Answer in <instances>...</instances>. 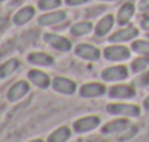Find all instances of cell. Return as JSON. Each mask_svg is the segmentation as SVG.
I'll return each mask as SVG.
<instances>
[{
	"instance_id": "6da1fadb",
	"label": "cell",
	"mask_w": 149,
	"mask_h": 142,
	"mask_svg": "<svg viewBox=\"0 0 149 142\" xmlns=\"http://www.w3.org/2000/svg\"><path fill=\"white\" fill-rule=\"evenodd\" d=\"M101 77L107 81H116V80H125L127 77V70L123 65L117 67H110L101 73Z\"/></svg>"
},
{
	"instance_id": "7a4b0ae2",
	"label": "cell",
	"mask_w": 149,
	"mask_h": 142,
	"mask_svg": "<svg viewBox=\"0 0 149 142\" xmlns=\"http://www.w3.org/2000/svg\"><path fill=\"white\" fill-rule=\"evenodd\" d=\"M107 110L113 115H125V116H138L139 107L135 104H110Z\"/></svg>"
},
{
	"instance_id": "3957f363",
	"label": "cell",
	"mask_w": 149,
	"mask_h": 142,
	"mask_svg": "<svg viewBox=\"0 0 149 142\" xmlns=\"http://www.w3.org/2000/svg\"><path fill=\"white\" fill-rule=\"evenodd\" d=\"M44 38L51 47H54L55 49H59V51H70L71 49L70 41L64 36H59V35H55V34H47Z\"/></svg>"
},
{
	"instance_id": "277c9868",
	"label": "cell",
	"mask_w": 149,
	"mask_h": 142,
	"mask_svg": "<svg viewBox=\"0 0 149 142\" xmlns=\"http://www.w3.org/2000/svg\"><path fill=\"white\" fill-rule=\"evenodd\" d=\"M104 55L110 61H122L129 58V49L126 47H109L104 49Z\"/></svg>"
},
{
	"instance_id": "5b68a950",
	"label": "cell",
	"mask_w": 149,
	"mask_h": 142,
	"mask_svg": "<svg viewBox=\"0 0 149 142\" xmlns=\"http://www.w3.org/2000/svg\"><path fill=\"white\" fill-rule=\"evenodd\" d=\"M75 54L80 55L81 58H86V59H99L100 57V51L93 45H88V44H80L78 47L75 48Z\"/></svg>"
},
{
	"instance_id": "8992f818",
	"label": "cell",
	"mask_w": 149,
	"mask_h": 142,
	"mask_svg": "<svg viewBox=\"0 0 149 142\" xmlns=\"http://www.w3.org/2000/svg\"><path fill=\"white\" fill-rule=\"evenodd\" d=\"M99 123H100V119L97 116H88V118H83V119L77 120L74 128H75L77 132H87V131L94 129Z\"/></svg>"
},
{
	"instance_id": "52a82bcc",
	"label": "cell",
	"mask_w": 149,
	"mask_h": 142,
	"mask_svg": "<svg viewBox=\"0 0 149 142\" xmlns=\"http://www.w3.org/2000/svg\"><path fill=\"white\" fill-rule=\"evenodd\" d=\"M54 89L56 92H61V93H65V94H71L75 92V83L68 80V78H64V77H58L54 80Z\"/></svg>"
},
{
	"instance_id": "ba28073f",
	"label": "cell",
	"mask_w": 149,
	"mask_h": 142,
	"mask_svg": "<svg viewBox=\"0 0 149 142\" xmlns=\"http://www.w3.org/2000/svg\"><path fill=\"white\" fill-rule=\"evenodd\" d=\"M138 35V29L135 26H129V28H125L122 31H117L114 35L110 36V41L111 42H122V41H129L132 38H135Z\"/></svg>"
},
{
	"instance_id": "9c48e42d",
	"label": "cell",
	"mask_w": 149,
	"mask_h": 142,
	"mask_svg": "<svg viewBox=\"0 0 149 142\" xmlns=\"http://www.w3.org/2000/svg\"><path fill=\"white\" fill-rule=\"evenodd\" d=\"M28 90H29L28 83H26V81H19V83H16L15 86H12V89H10L9 93H7V97H9L12 101H16V100H19L20 97H23V96L26 94Z\"/></svg>"
},
{
	"instance_id": "30bf717a",
	"label": "cell",
	"mask_w": 149,
	"mask_h": 142,
	"mask_svg": "<svg viewBox=\"0 0 149 142\" xmlns=\"http://www.w3.org/2000/svg\"><path fill=\"white\" fill-rule=\"evenodd\" d=\"M104 93V87L97 83H90L81 87V96L83 97H96Z\"/></svg>"
},
{
	"instance_id": "8fae6325",
	"label": "cell",
	"mask_w": 149,
	"mask_h": 142,
	"mask_svg": "<svg viewBox=\"0 0 149 142\" xmlns=\"http://www.w3.org/2000/svg\"><path fill=\"white\" fill-rule=\"evenodd\" d=\"M33 15H35V10H33V7L28 6V7H23V9H20V10H19V12L15 15L13 20H15V23H16V25H23V23H26L28 20H31V19L33 17Z\"/></svg>"
},
{
	"instance_id": "7c38bea8",
	"label": "cell",
	"mask_w": 149,
	"mask_h": 142,
	"mask_svg": "<svg viewBox=\"0 0 149 142\" xmlns=\"http://www.w3.org/2000/svg\"><path fill=\"white\" fill-rule=\"evenodd\" d=\"M110 96L116 99H129L135 96V90L127 86H116L110 90Z\"/></svg>"
},
{
	"instance_id": "4fadbf2b",
	"label": "cell",
	"mask_w": 149,
	"mask_h": 142,
	"mask_svg": "<svg viewBox=\"0 0 149 142\" xmlns=\"http://www.w3.org/2000/svg\"><path fill=\"white\" fill-rule=\"evenodd\" d=\"M64 19H65V12H52V13L41 16L39 23L41 25H54V23H58Z\"/></svg>"
},
{
	"instance_id": "5bb4252c",
	"label": "cell",
	"mask_w": 149,
	"mask_h": 142,
	"mask_svg": "<svg viewBox=\"0 0 149 142\" xmlns=\"http://www.w3.org/2000/svg\"><path fill=\"white\" fill-rule=\"evenodd\" d=\"M29 78H31V81H32L33 84H36L38 87H47V86L49 84V77H48L45 73H42V71H36V70L31 71V73H29Z\"/></svg>"
},
{
	"instance_id": "9a60e30c",
	"label": "cell",
	"mask_w": 149,
	"mask_h": 142,
	"mask_svg": "<svg viewBox=\"0 0 149 142\" xmlns=\"http://www.w3.org/2000/svg\"><path fill=\"white\" fill-rule=\"evenodd\" d=\"M133 4L132 3H126L120 7L119 10V15H117V19H119V23L120 25H125L130 20V17L133 16Z\"/></svg>"
},
{
	"instance_id": "2e32d148",
	"label": "cell",
	"mask_w": 149,
	"mask_h": 142,
	"mask_svg": "<svg viewBox=\"0 0 149 142\" xmlns=\"http://www.w3.org/2000/svg\"><path fill=\"white\" fill-rule=\"evenodd\" d=\"M129 128V122L126 119H119V120H114V122H110L109 125H106L103 128V132L104 134H111V132H119V131H123Z\"/></svg>"
},
{
	"instance_id": "e0dca14e",
	"label": "cell",
	"mask_w": 149,
	"mask_h": 142,
	"mask_svg": "<svg viewBox=\"0 0 149 142\" xmlns=\"http://www.w3.org/2000/svg\"><path fill=\"white\" fill-rule=\"evenodd\" d=\"M29 61L33 62V64H38V65H51L54 62L52 57L44 54V52H33L29 55Z\"/></svg>"
},
{
	"instance_id": "ac0fdd59",
	"label": "cell",
	"mask_w": 149,
	"mask_h": 142,
	"mask_svg": "<svg viewBox=\"0 0 149 142\" xmlns=\"http://www.w3.org/2000/svg\"><path fill=\"white\" fill-rule=\"evenodd\" d=\"M111 26H113V16L109 15V16L103 17L99 22V25H97V28H96V34H97L99 36H103V35H106V34L110 31Z\"/></svg>"
},
{
	"instance_id": "d6986e66",
	"label": "cell",
	"mask_w": 149,
	"mask_h": 142,
	"mask_svg": "<svg viewBox=\"0 0 149 142\" xmlns=\"http://www.w3.org/2000/svg\"><path fill=\"white\" fill-rule=\"evenodd\" d=\"M68 138H70V129L65 128V126H62V128L56 129V131L51 135L48 142H65Z\"/></svg>"
},
{
	"instance_id": "ffe728a7",
	"label": "cell",
	"mask_w": 149,
	"mask_h": 142,
	"mask_svg": "<svg viewBox=\"0 0 149 142\" xmlns=\"http://www.w3.org/2000/svg\"><path fill=\"white\" fill-rule=\"evenodd\" d=\"M17 65H19V61H17V59H9L7 62H4V64L0 67V77L4 78V77L10 76V74L17 68Z\"/></svg>"
},
{
	"instance_id": "44dd1931",
	"label": "cell",
	"mask_w": 149,
	"mask_h": 142,
	"mask_svg": "<svg viewBox=\"0 0 149 142\" xmlns=\"http://www.w3.org/2000/svg\"><path fill=\"white\" fill-rule=\"evenodd\" d=\"M91 23L90 22H80V23H77V25H74L72 28H71V34L72 35H75V36H80V35H86V34H88L90 31H91Z\"/></svg>"
},
{
	"instance_id": "7402d4cb",
	"label": "cell",
	"mask_w": 149,
	"mask_h": 142,
	"mask_svg": "<svg viewBox=\"0 0 149 142\" xmlns=\"http://www.w3.org/2000/svg\"><path fill=\"white\" fill-rule=\"evenodd\" d=\"M133 51H136L138 54H142V55H149V42L148 41H136L133 42Z\"/></svg>"
},
{
	"instance_id": "603a6c76",
	"label": "cell",
	"mask_w": 149,
	"mask_h": 142,
	"mask_svg": "<svg viewBox=\"0 0 149 142\" xmlns=\"http://www.w3.org/2000/svg\"><path fill=\"white\" fill-rule=\"evenodd\" d=\"M149 65V57H143V58H138L136 61H133L132 67H133V71H141V70H145Z\"/></svg>"
},
{
	"instance_id": "cb8c5ba5",
	"label": "cell",
	"mask_w": 149,
	"mask_h": 142,
	"mask_svg": "<svg viewBox=\"0 0 149 142\" xmlns=\"http://www.w3.org/2000/svg\"><path fill=\"white\" fill-rule=\"evenodd\" d=\"M61 4V0H39V7L41 9H54Z\"/></svg>"
},
{
	"instance_id": "d4e9b609",
	"label": "cell",
	"mask_w": 149,
	"mask_h": 142,
	"mask_svg": "<svg viewBox=\"0 0 149 142\" xmlns=\"http://www.w3.org/2000/svg\"><path fill=\"white\" fill-rule=\"evenodd\" d=\"M136 132H138V128L132 126V128H130V129H129V131H127V132L125 134V135H122V136H120V139H122V141H126V139L132 138V136H133V135H135Z\"/></svg>"
},
{
	"instance_id": "484cf974",
	"label": "cell",
	"mask_w": 149,
	"mask_h": 142,
	"mask_svg": "<svg viewBox=\"0 0 149 142\" xmlns=\"http://www.w3.org/2000/svg\"><path fill=\"white\" fill-rule=\"evenodd\" d=\"M149 9V0H141L139 1V10H148Z\"/></svg>"
},
{
	"instance_id": "4316f807",
	"label": "cell",
	"mask_w": 149,
	"mask_h": 142,
	"mask_svg": "<svg viewBox=\"0 0 149 142\" xmlns=\"http://www.w3.org/2000/svg\"><path fill=\"white\" fill-rule=\"evenodd\" d=\"M68 4H72V6H75V4H81V3H86L87 0H65Z\"/></svg>"
},
{
	"instance_id": "83f0119b",
	"label": "cell",
	"mask_w": 149,
	"mask_h": 142,
	"mask_svg": "<svg viewBox=\"0 0 149 142\" xmlns=\"http://www.w3.org/2000/svg\"><path fill=\"white\" fill-rule=\"evenodd\" d=\"M141 84H149V73H148V74H145V76L142 77V80H141Z\"/></svg>"
},
{
	"instance_id": "f1b7e54d",
	"label": "cell",
	"mask_w": 149,
	"mask_h": 142,
	"mask_svg": "<svg viewBox=\"0 0 149 142\" xmlns=\"http://www.w3.org/2000/svg\"><path fill=\"white\" fill-rule=\"evenodd\" d=\"M142 28H145V29H149V16H148V17H145V19L142 20Z\"/></svg>"
},
{
	"instance_id": "f546056e",
	"label": "cell",
	"mask_w": 149,
	"mask_h": 142,
	"mask_svg": "<svg viewBox=\"0 0 149 142\" xmlns=\"http://www.w3.org/2000/svg\"><path fill=\"white\" fill-rule=\"evenodd\" d=\"M143 104H145V109H148L149 110V96L145 99V103H143Z\"/></svg>"
},
{
	"instance_id": "4dcf8cb0",
	"label": "cell",
	"mask_w": 149,
	"mask_h": 142,
	"mask_svg": "<svg viewBox=\"0 0 149 142\" xmlns=\"http://www.w3.org/2000/svg\"><path fill=\"white\" fill-rule=\"evenodd\" d=\"M31 142H42L41 139H36V141H31Z\"/></svg>"
}]
</instances>
